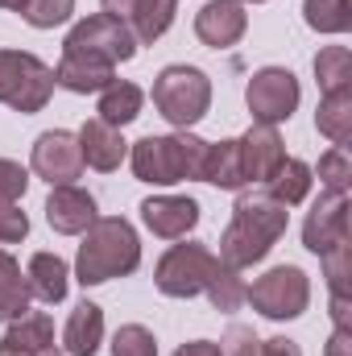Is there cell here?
I'll list each match as a JSON object with an SVG mask.
<instances>
[{"instance_id": "obj_1", "label": "cell", "mask_w": 352, "mask_h": 356, "mask_svg": "<svg viewBox=\"0 0 352 356\" xmlns=\"http://www.w3.org/2000/svg\"><path fill=\"white\" fill-rule=\"evenodd\" d=\"M286 224H290V211L278 199H269L265 191H249V195L237 199L216 257L232 269L257 266V261L269 257V249L286 236Z\"/></svg>"}, {"instance_id": "obj_2", "label": "cell", "mask_w": 352, "mask_h": 356, "mask_svg": "<svg viewBox=\"0 0 352 356\" xmlns=\"http://www.w3.org/2000/svg\"><path fill=\"white\" fill-rule=\"evenodd\" d=\"M137 266H141L137 228L125 216H95V224L83 232L79 257H75V277L83 286H104L112 277L133 273Z\"/></svg>"}, {"instance_id": "obj_3", "label": "cell", "mask_w": 352, "mask_h": 356, "mask_svg": "<svg viewBox=\"0 0 352 356\" xmlns=\"http://www.w3.org/2000/svg\"><path fill=\"white\" fill-rule=\"evenodd\" d=\"M203 162H207V141L186 129L166 137H141L129 149V166L137 182H150V186H175L186 178L203 182Z\"/></svg>"}, {"instance_id": "obj_4", "label": "cell", "mask_w": 352, "mask_h": 356, "mask_svg": "<svg viewBox=\"0 0 352 356\" xmlns=\"http://www.w3.org/2000/svg\"><path fill=\"white\" fill-rule=\"evenodd\" d=\"M154 108L175 124V129H191L207 116L211 108V79L199 71V67H186V63H175V67H162L158 79H154Z\"/></svg>"}, {"instance_id": "obj_5", "label": "cell", "mask_w": 352, "mask_h": 356, "mask_svg": "<svg viewBox=\"0 0 352 356\" xmlns=\"http://www.w3.org/2000/svg\"><path fill=\"white\" fill-rule=\"evenodd\" d=\"M54 95V67H46L29 50H0V104L33 116Z\"/></svg>"}, {"instance_id": "obj_6", "label": "cell", "mask_w": 352, "mask_h": 356, "mask_svg": "<svg viewBox=\"0 0 352 356\" xmlns=\"http://www.w3.org/2000/svg\"><path fill=\"white\" fill-rule=\"evenodd\" d=\"M245 302H253V311L273 323L298 319L311 302V277L298 266H273L253 286H245Z\"/></svg>"}, {"instance_id": "obj_7", "label": "cell", "mask_w": 352, "mask_h": 356, "mask_svg": "<svg viewBox=\"0 0 352 356\" xmlns=\"http://www.w3.org/2000/svg\"><path fill=\"white\" fill-rule=\"evenodd\" d=\"M216 253L199 241H186V245H170L158 266H154V286L166 294V298H195L207 290V277L216 269Z\"/></svg>"}, {"instance_id": "obj_8", "label": "cell", "mask_w": 352, "mask_h": 356, "mask_svg": "<svg viewBox=\"0 0 352 356\" xmlns=\"http://www.w3.org/2000/svg\"><path fill=\"white\" fill-rule=\"evenodd\" d=\"M63 50L88 54V58H99V63L116 67V63H129V58L137 54V38H133V29H129L120 17L91 13V17H83V21L67 33Z\"/></svg>"}, {"instance_id": "obj_9", "label": "cell", "mask_w": 352, "mask_h": 356, "mask_svg": "<svg viewBox=\"0 0 352 356\" xmlns=\"http://www.w3.org/2000/svg\"><path fill=\"white\" fill-rule=\"evenodd\" d=\"M303 99V88L294 79V71L286 67H262L249 75V88H245V104L253 112V124H282L294 116Z\"/></svg>"}, {"instance_id": "obj_10", "label": "cell", "mask_w": 352, "mask_h": 356, "mask_svg": "<svg viewBox=\"0 0 352 356\" xmlns=\"http://www.w3.org/2000/svg\"><path fill=\"white\" fill-rule=\"evenodd\" d=\"M29 170L38 178H46L50 186H63V182H75L83 175V154H79V137L67 133V129H50L33 141V154H29Z\"/></svg>"}, {"instance_id": "obj_11", "label": "cell", "mask_w": 352, "mask_h": 356, "mask_svg": "<svg viewBox=\"0 0 352 356\" xmlns=\"http://www.w3.org/2000/svg\"><path fill=\"white\" fill-rule=\"evenodd\" d=\"M349 241V191H323L315 199V207L307 211V224H303V245L323 257L328 249L344 245Z\"/></svg>"}, {"instance_id": "obj_12", "label": "cell", "mask_w": 352, "mask_h": 356, "mask_svg": "<svg viewBox=\"0 0 352 356\" xmlns=\"http://www.w3.org/2000/svg\"><path fill=\"white\" fill-rule=\"evenodd\" d=\"M249 29V13L241 0H207L199 13H195V38L211 50H228L245 38Z\"/></svg>"}, {"instance_id": "obj_13", "label": "cell", "mask_w": 352, "mask_h": 356, "mask_svg": "<svg viewBox=\"0 0 352 356\" xmlns=\"http://www.w3.org/2000/svg\"><path fill=\"white\" fill-rule=\"evenodd\" d=\"M95 195L75 186V182H63V186H50V199H46V224L63 236H83L91 224H95Z\"/></svg>"}, {"instance_id": "obj_14", "label": "cell", "mask_w": 352, "mask_h": 356, "mask_svg": "<svg viewBox=\"0 0 352 356\" xmlns=\"http://www.w3.org/2000/svg\"><path fill=\"white\" fill-rule=\"evenodd\" d=\"M241 141V166H245V186H265L269 178L278 175V166L286 162V145H282V133L278 124H253Z\"/></svg>"}, {"instance_id": "obj_15", "label": "cell", "mask_w": 352, "mask_h": 356, "mask_svg": "<svg viewBox=\"0 0 352 356\" xmlns=\"http://www.w3.org/2000/svg\"><path fill=\"white\" fill-rule=\"evenodd\" d=\"M141 220L154 236L178 241L199 224V203L191 195H154V199L141 203Z\"/></svg>"}, {"instance_id": "obj_16", "label": "cell", "mask_w": 352, "mask_h": 356, "mask_svg": "<svg viewBox=\"0 0 352 356\" xmlns=\"http://www.w3.org/2000/svg\"><path fill=\"white\" fill-rule=\"evenodd\" d=\"M75 137H79V154H83V166H91V170H104V175H112V170H116V166L129 158V145H125L120 129L104 124L99 116L83 120V129H79Z\"/></svg>"}, {"instance_id": "obj_17", "label": "cell", "mask_w": 352, "mask_h": 356, "mask_svg": "<svg viewBox=\"0 0 352 356\" xmlns=\"http://www.w3.org/2000/svg\"><path fill=\"white\" fill-rule=\"evenodd\" d=\"M112 79H116V67H108L99 58H88V54H71V50H63V58L54 67V88H67L75 95L104 91Z\"/></svg>"}, {"instance_id": "obj_18", "label": "cell", "mask_w": 352, "mask_h": 356, "mask_svg": "<svg viewBox=\"0 0 352 356\" xmlns=\"http://www.w3.org/2000/svg\"><path fill=\"white\" fill-rule=\"evenodd\" d=\"M25 282H29V294L42 298V302H63L67 290H71V269L58 253H33L29 266H25Z\"/></svg>"}, {"instance_id": "obj_19", "label": "cell", "mask_w": 352, "mask_h": 356, "mask_svg": "<svg viewBox=\"0 0 352 356\" xmlns=\"http://www.w3.org/2000/svg\"><path fill=\"white\" fill-rule=\"evenodd\" d=\"M99 344H104V311L83 298V302L71 311L67 327H63V348L71 356H95Z\"/></svg>"}, {"instance_id": "obj_20", "label": "cell", "mask_w": 352, "mask_h": 356, "mask_svg": "<svg viewBox=\"0 0 352 356\" xmlns=\"http://www.w3.org/2000/svg\"><path fill=\"white\" fill-rule=\"evenodd\" d=\"M141 104H145V91L129 79H112L108 88L99 91V104H95V116L112 129H125L141 116Z\"/></svg>"}, {"instance_id": "obj_21", "label": "cell", "mask_w": 352, "mask_h": 356, "mask_svg": "<svg viewBox=\"0 0 352 356\" xmlns=\"http://www.w3.org/2000/svg\"><path fill=\"white\" fill-rule=\"evenodd\" d=\"M203 182L220 191H241L245 186V166H241V141H207V162H203Z\"/></svg>"}, {"instance_id": "obj_22", "label": "cell", "mask_w": 352, "mask_h": 356, "mask_svg": "<svg viewBox=\"0 0 352 356\" xmlns=\"http://www.w3.org/2000/svg\"><path fill=\"white\" fill-rule=\"evenodd\" d=\"M175 13H178V0H133L125 25L133 29L137 46H150V42H158L175 25Z\"/></svg>"}, {"instance_id": "obj_23", "label": "cell", "mask_w": 352, "mask_h": 356, "mask_svg": "<svg viewBox=\"0 0 352 356\" xmlns=\"http://www.w3.org/2000/svg\"><path fill=\"white\" fill-rule=\"evenodd\" d=\"M311 182H315L311 162H303V158H286V162L278 166V175L265 182V195L278 199L282 207H298V203L311 195Z\"/></svg>"}, {"instance_id": "obj_24", "label": "cell", "mask_w": 352, "mask_h": 356, "mask_svg": "<svg viewBox=\"0 0 352 356\" xmlns=\"http://www.w3.org/2000/svg\"><path fill=\"white\" fill-rule=\"evenodd\" d=\"M315 129L332 141V145H349L352 137V88L328 91L315 108Z\"/></svg>"}, {"instance_id": "obj_25", "label": "cell", "mask_w": 352, "mask_h": 356, "mask_svg": "<svg viewBox=\"0 0 352 356\" xmlns=\"http://www.w3.org/2000/svg\"><path fill=\"white\" fill-rule=\"evenodd\" d=\"M29 298L33 294H29V282H25L21 266H17V257L0 249V323L21 319L29 311Z\"/></svg>"}, {"instance_id": "obj_26", "label": "cell", "mask_w": 352, "mask_h": 356, "mask_svg": "<svg viewBox=\"0 0 352 356\" xmlns=\"http://www.w3.org/2000/svg\"><path fill=\"white\" fill-rule=\"evenodd\" d=\"M4 340L21 344L25 353H33V356L50 353V348H54V319H50L46 311H25L21 319H13V323H8Z\"/></svg>"}, {"instance_id": "obj_27", "label": "cell", "mask_w": 352, "mask_h": 356, "mask_svg": "<svg viewBox=\"0 0 352 356\" xmlns=\"http://www.w3.org/2000/svg\"><path fill=\"white\" fill-rule=\"evenodd\" d=\"M303 21L315 33H349L352 0H303Z\"/></svg>"}, {"instance_id": "obj_28", "label": "cell", "mask_w": 352, "mask_h": 356, "mask_svg": "<svg viewBox=\"0 0 352 356\" xmlns=\"http://www.w3.org/2000/svg\"><path fill=\"white\" fill-rule=\"evenodd\" d=\"M315 79H319V91H340L352 88V54L349 46H323L315 54Z\"/></svg>"}, {"instance_id": "obj_29", "label": "cell", "mask_w": 352, "mask_h": 356, "mask_svg": "<svg viewBox=\"0 0 352 356\" xmlns=\"http://www.w3.org/2000/svg\"><path fill=\"white\" fill-rule=\"evenodd\" d=\"M203 294L211 298V307H216V311H237V307L245 302V277H241V269L216 261V269H211V277H207V290H203Z\"/></svg>"}, {"instance_id": "obj_30", "label": "cell", "mask_w": 352, "mask_h": 356, "mask_svg": "<svg viewBox=\"0 0 352 356\" xmlns=\"http://www.w3.org/2000/svg\"><path fill=\"white\" fill-rule=\"evenodd\" d=\"M112 356H158V340L141 323H125L112 336Z\"/></svg>"}, {"instance_id": "obj_31", "label": "cell", "mask_w": 352, "mask_h": 356, "mask_svg": "<svg viewBox=\"0 0 352 356\" xmlns=\"http://www.w3.org/2000/svg\"><path fill=\"white\" fill-rule=\"evenodd\" d=\"M71 13H75V0H25V8H21V17L33 29H54V25L71 21Z\"/></svg>"}, {"instance_id": "obj_32", "label": "cell", "mask_w": 352, "mask_h": 356, "mask_svg": "<svg viewBox=\"0 0 352 356\" xmlns=\"http://www.w3.org/2000/svg\"><path fill=\"white\" fill-rule=\"evenodd\" d=\"M319 182H323V191H349L352 162H349V154H344V145H332L319 158Z\"/></svg>"}, {"instance_id": "obj_33", "label": "cell", "mask_w": 352, "mask_h": 356, "mask_svg": "<svg viewBox=\"0 0 352 356\" xmlns=\"http://www.w3.org/2000/svg\"><path fill=\"white\" fill-rule=\"evenodd\" d=\"M323 277H328V286H332V294H349V277H352V245H336V249H328L323 257Z\"/></svg>"}, {"instance_id": "obj_34", "label": "cell", "mask_w": 352, "mask_h": 356, "mask_svg": "<svg viewBox=\"0 0 352 356\" xmlns=\"http://www.w3.org/2000/svg\"><path fill=\"white\" fill-rule=\"evenodd\" d=\"M29 191V170L13 158H0V203H17Z\"/></svg>"}, {"instance_id": "obj_35", "label": "cell", "mask_w": 352, "mask_h": 356, "mask_svg": "<svg viewBox=\"0 0 352 356\" xmlns=\"http://www.w3.org/2000/svg\"><path fill=\"white\" fill-rule=\"evenodd\" d=\"M29 236V216L17 203H0V245H17Z\"/></svg>"}, {"instance_id": "obj_36", "label": "cell", "mask_w": 352, "mask_h": 356, "mask_svg": "<svg viewBox=\"0 0 352 356\" xmlns=\"http://www.w3.org/2000/svg\"><path fill=\"white\" fill-rule=\"evenodd\" d=\"M220 356H257V336L245 323H232L220 340Z\"/></svg>"}, {"instance_id": "obj_37", "label": "cell", "mask_w": 352, "mask_h": 356, "mask_svg": "<svg viewBox=\"0 0 352 356\" xmlns=\"http://www.w3.org/2000/svg\"><path fill=\"white\" fill-rule=\"evenodd\" d=\"M257 356H303V348L286 336H269V340H257Z\"/></svg>"}, {"instance_id": "obj_38", "label": "cell", "mask_w": 352, "mask_h": 356, "mask_svg": "<svg viewBox=\"0 0 352 356\" xmlns=\"http://www.w3.org/2000/svg\"><path fill=\"white\" fill-rule=\"evenodd\" d=\"M323 356H352V327H336L323 344Z\"/></svg>"}, {"instance_id": "obj_39", "label": "cell", "mask_w": 352, "mask_h": 356, "mask_svg": "<svg viewBox=\"0 0 352 356\" xmlns=\"http://www.w3.org/2000/svg\"><path fill=\"white\" fill-rule=\"evenodd\" d=\"M349 294H332V319H336V327H352V311H349Z\"/></svg>"}, {"instance_id": "obj_40", "label": "cell", "mask_w": 352, "mask_h": 356, "mask_svg": "<svg viewBox=\"0 0 352 356\" xmlns=\"http://www.w3.org/2000/svg\"><path fill=\"white\" fill-rule=\"evenodd\" d=\"M175 356H220V344H211V340H191V344H182Z\"/></svg>"}, {"instance_id": "obj_41", "label": "cell", "mask_w": 352, "mask_h": 356, "mask_svg": "<svg viewBox=\"0 0 352 356\" xmlns=\"http://www.w3.org/2000/svg\"><path fill=\"white\" fill-rule=\"evenodd\" d=\"M104 4V13L108 17H120V21H129V8H133V0H99Z\"/></svg>"}, {"instance_id": "obj_42", "label": "cell", "mask_w": 352, "mask_h": 356, "mask_svg": "<svg viewBox=\"0 0 352 356\" xmlns=\"http://www.w3.org/2000/svg\"><path fill=\"white\" fill-rule=\"evenodd\" d=\"M0 356H33V353H25V348L13 344V340H0Z\"/></svg>"}, {"instance_id": "obj_43", "label": "cell", "mask_w": 352, "mask_h": 356, "mask_svg": "<svg viewBox=\"0 0 352 356\" xmlns=\"http://www.w3.org/2000/svg\"><path fill=\"white\" fill-rule=\"evenodd\" d=\"M0 8H8V13H21V8H25V0H0Z\"/></svg>"}, {"instance_id": "obj_44", "label": "cell", "mask_w": 352, "mask_h": 356, "mask_svg": "<svg viewBox=\"0 0 352 356\" xmlns=\"http://www.w3.org/2000/svg\"><path fill=\"white\" fill-rule=\"evenodd\" d=\"M38 356H58V353H54V348H50V353H38Z\"/></svg>"}, {"instance_id": "obj_45", "label": "cell", "mask_w": 352, "mask_h": 356, "mask_svg": "<svg viewBox=\"0 0 352 356\" xmlns=\"http://www.w3.org/2000/svg\"><path fill=\"white\" fill-rule=\"evenodd\" d=\"M241 4H245V0H241ZM249 4H265V0H249Z\"/></svg>"}]
</instances>
